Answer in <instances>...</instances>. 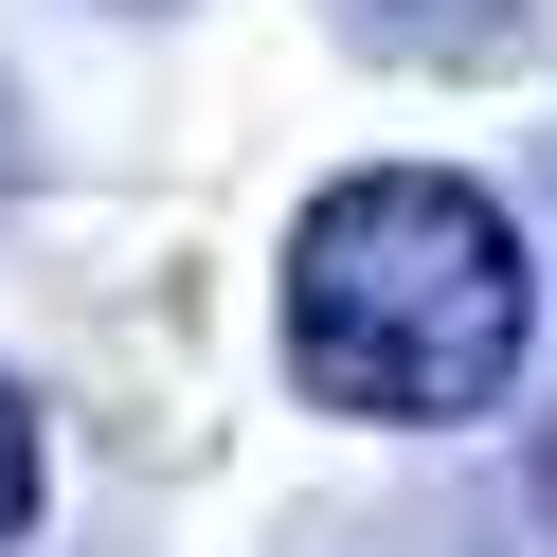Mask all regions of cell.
I'll return each instance as SVG.
<instances>
[{"label":"cell","mask_w":557,"mask_h":557,"mask_svg":"<svg viewBox=\"0 0 557 557\" xmlns=\"http://www.w3.org/2000/svg\"><path fill=\"white\" fill-rule=\"evenodd\" d=\"M288 377L324 413H377V432H468L485 396L540 342V270H521V216L449 162H360L288 216Z\"/></svg>","instance_id":"cell-1"},{"label":"cell","mask_w":557,"mask_h":557,"mask_svg":"<svg viewBox=\"0 0 557 557\" xmlns=\"http://www.w3.org/2000/svg\"><path fill=\"white\" fill-rule=\"evenodd\" d=\"M360 37H377V54H432V73H468V54L521 37V0H360Z\"/></svg>","instance_id":"cell-2"},{"label":"cell","mask_w":557,"mask_h":557,"mask_svg":"<svg viewBox=\"0 0 557 557\" xmlns=\"http://www.w3.org/2000/svg\"><path fill=\"white\" fill-rule=\"evenodd\" d=\"M18 521H37V396L0 377V557H18Z\"/></svg>","instance_id":"cell-3"},{"label":"cell","mask_w":557,"mask_h":557,"mask_svg":"<svg viewBox=\"0 0 557 557\" xmlns=\"http://www.w3.org/2000/svg\"><path fill=\"white\" fill-rule=\"evenodd\" d=\"M540 504H557V449H540Z\"/></svg>","instance_id":"cell-4"}]
</instances>
